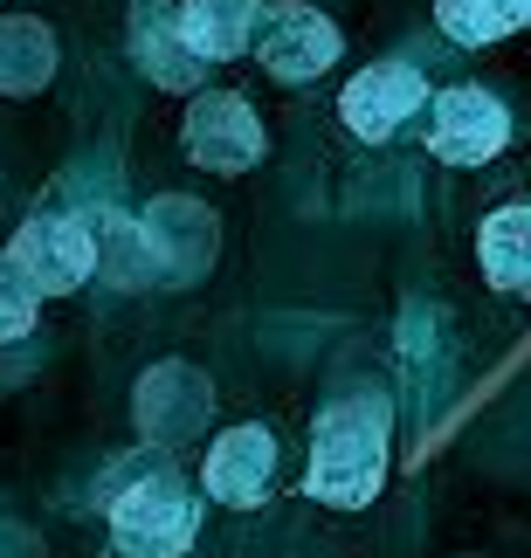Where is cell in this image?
<instances>
[{
	"mask_svg": "<svg viewBox=\"0 0 531 558\" xmlns=\"http://www.w3.org/2000/svg\"><path fill=\"white\" fill-rule=\"evenodd\" d=\"M504 145H511V111L476 90V83H456V90L435 97V124H429V153L442 166H491Z\"/></svg>",
	"mask_w": 531,
	"mask_h": 558,
	"instance_id": "cell-7",
	"label": "cell"
},
{
	"mask_svg": "<svg viewBox=\"0 0 531 558\" xmlns=\"http://www.w3.org/2000/svg\"><path fill=\"white\" fill-rule=\"evenodd\" d=\"M35 296H70L97 276V234L76 221V214H35V221L14 228L8 255H0Z\"/></svg>",
	"mask_w": 531,
	"mask_h": 558,
	"instance_id": "cell-3",
	"label": "cell"
},
{
	"mask_svg": "<svg viewBox=\"0 0 531 558\" xmlns=\"http://www.w3.org/2000/svg\"><path fill=\"white\" fill-rule=\"evenodd\" d=\"M35 304H41V296L21 283L8 263H0V345H14V338L35 331Z\"/></svg>",
	"mask_w": 531,
	"mask_h": 558,
	"instance_id": "cell-14",
	"label": "cell"
},
{
	"mask_svg": "<svg viewBox=\"0 0 531 558\" xmlns=\"http://www.w3.org/2000/svg\"><path fill=\"white\" fill-rule=\"evenodd\" d=\"M201 483H207V497L228 504V510H256L269 497V483H276V435L256 427V421L228 427V435L207 448Z\"/></svg>",
	"mask_w": 531,
	"mask_h": 558,
	"instance_id": "cell-8",
	"label": "cell"
},
{
	"mask_svg": "<svg viewBox=\"0 0 531 558\" xmlns=\"http://www.w3.org/2000/svg\"><path fill=\"white\" fill-rule=\"evenodd\" d=\"M56 76V35L41 21H0V97H35Z\"/></svg>",
	"mask_w": 531,
	"mask_h": 558,
	"instance_id": "cell-12",
	"label": "cell"
},
{
	"mask_svg": "<svg viewBox=\"0 0 531 558\" xmlns=\"http://www.w3.org/2000/svg\"><path fill=\"white\" fill-rule=\"evenodd\" d=\"M207 407H215V393H207V379H201L194 366H159L153 379L138 386V427H145L159 448L201 435Z\"/></svg>",
	"mask_w": 531,
	"mask_h": 558,
	"instance_id": "cell-10",
	"label": "cell"
},
{
	"mask_svg": "<svg viewBox=\"0 0 531 558\" xmlns=\"http://www.w3.org/2000/svg\"><path fill=\"white\" fill-rule=\"evenodd\" d=\"M180 138H186V159L207 166V173H249V166H263V153H269L263 118L249 111V97H236V90H201Z\"/></svg>",
	"mask_w": 531,
	"mask_h": 558,
	"instance_id": "cell-6",
	"label": "cell"
},
{
	"mask_svg": "<svg viewBox=\"0 0 531 558\" xmlns=\"http://www.w3.org/2000/svg\"><path fill=\"white\" fill-rule=\"evenodd\" d=\"M346 49V35H338L331 14L304 8V0H283V8H263L256 21V56L276 83H317L338 62Z\"/></svg>",
	"mask_w": 531,
	"mask_h": 558,
	"instance_id": "cell-5",
	"label": "cell"
},
{
	"mask_svg": "<svg viewBox=\"0 0 531 558\" xmlns=\"http://www.w3.org/2000/svg\"><path fill=\"white\" fill-rule=\"evenodd\" d=\"M435 28L456 49H483V41L531 28V0H435Z\"/></svg>",
	"mask_w": 531,
	"mask_h": 558,
	"instance_id": "cell-13",
	"label": "cell"
},
{
	"mask_svg": "<svg viewBox=\"0 0 531 558\" xmlns=\"http://www.w3.org/2000/svg\"><path fill=\"white\" fill-rule=\"evenodd\" d=\"M263 0H180L173 35L194 62H236L249 41H256Z\"/></svg>",
	"mask_w": 531,
	"mask_h": 558,
	"instance_id": "cell-9",
	"label": "cell"
},
{
	"mask_svg": "<svg viewBox=\"0 0 531 558\" xmlns=\"http://www.w3.org/2000/svg\"><path fill=\"white\" fill-rule=\"evenodd\" d=\"M476 263L483 283L504 296H531V207H497L476 228Z\"/></svg>",
	"mask_w": 531,
	"mask_h": 558,
	"instance_id": "cell-11",
	"label": "cell"
},
{
	"mask_svg": "<svg viewBox=\"0 0 531 558\" xmlns=\"http://www.w3.org/2000/svg\"><path fill=\"white\" fill-rule=\"evenodd\" d=\"M387 448H394V414L379 393H352V400H331L311 427V469H304V489L331 510H359L379 497L387 483Z\"/></svg>",
	"mask_w": 531,
	"mask_h": 558,
	"instance_id": "cell-1",
	"label": "cell"
},
{
	"mask_svg": "<svg viewBox=\"0 0 531 558\" xmlns=\"http://www.w3.org/2000/svg\"><path fill=\"white\" fill-rule=\"evenodd\" d=\"M111 538L132 558H180L201 538V497L180 469H145L138 483L118 489L111 504Z\"/></svg>",
	"mask_w": 531,
	"mask_h": 558,
	"instance_id": "cell-2",
	"label": "cell"
},
{
	"mask_svg": "<svg viewBox=\"0 0 531 558\" xmlns=\"http://www.w3.org/2000/svg\"><path fill=\"white\" fill-rule=\"evenodd\" d=\"M421 104H429V76H421L414 62L387 56V62H366L359 76H346V90H338V124H346L359 145H387Z\"/></svg>",
	"mask_w": 531,
	"mask_h": 558,
	"instance_id": "cell-4",
	"label": "cell"
}]
</instances>
